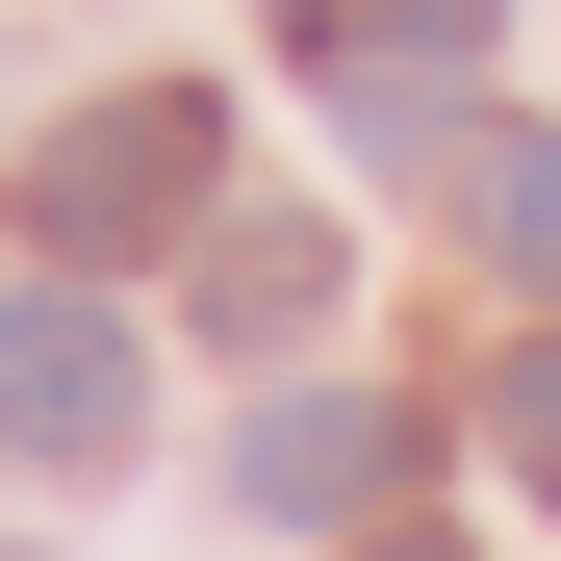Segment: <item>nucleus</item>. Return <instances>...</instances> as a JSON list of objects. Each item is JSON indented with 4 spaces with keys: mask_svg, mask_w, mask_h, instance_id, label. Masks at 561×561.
<instances>
[{
    "mask_svg": "<svg viewBox=\"0 0 561 561\" xmlns=\"http://www.w3.org/2000/svg\"><path fill=\"white\" fill-rule=\"evenodd\" d=\"M128 409H153L128 307H103V280H26V307H0V434H26V459H128Z\"/></svg>",
    "mask_w": 561,
    "mask_h": 561,
    "instance_id": "obj_2",
    "label": "nucleus"
},
{
    "mask_svg": "<svg viewBox=\"0 0 561 561\" xmlns=\"http://www.w3.org/2000/svg\"><path fill=\"white\" fill-rule=\"evenodd\" d=\"M205 179H230V103H205V77H128V103H77V128L26 153V255L103 280V255H153V230H205Z\"/></svg>",
    "mask_w": 561,
    "mask_h": 561,
    "instance_id": "obj_1",
    "label": "nucleus"
},
{
    "mask_svg": "<svg viewBox=\"0 0 561 561\" xmlns=\"http://www.w3.org/2000/svg\"><path fill=\"white\" fill-rule=\"evenodd\" d=\"M230 485H255L280 536H383V511H409V409H357V383H280V409L230 434Z\"/></svg>",
    "mask_w": 561,
    "mask_h": 561,
    "instance_id": "obj_3",
    "label": "nucleus"
},
{
    "mask_svg": "<svg viewBox=\"0 0 561 561\" xmlns=\"http://www.w3.org/2000/svg\"><path fill=\"white\" fill-rule=\"evenodd\" d=\"M332 307V205L307 230H205V332H307Z\"/></svg>",
    "mask_w": 561,
    "mask_h": 561,
    "instance_id": "obj_4",
    "label": "nucleus"
},
{
    "mask_svg": "<svg viewBox=\"0 0 561 561\" xmlns=\"http://www.w3.org/2000/svg\"><path fill=\"white\" fill-rule=\"evenodd\" d=\"M485 459H511V485L561 511V332H511V383H485Z\"/></svg>",
    "mask_w": 561,
    "mask_h": 561,
    "instance_id": "obj_6",
    "label": "nucleus"
},
{
    "mask_svg": "<svg viewBox=\"0 0 561 561\" xmlns=\"http://www.w3.org/2000/svg\"><path fill=\"white\" fill-rule=\"evenodd\" d=\"M357 561H459V536H357Z\"/></svg>",
    "mask_w": 561,
    "mask_h": 561,
    "instance_id": "obj_8",
    "label": "nucleus"
},
{
    "mask_svg": "<svg viewBox=\"0 0 561 561\" xmlns=\"http://www.w3.org/2000/svg\"><path fill=\"white\" fill-rule=\"evenodd\" d=\"M280 26H307V51H383V0H280Z\"/></svg>",
    "mask_w": 561,
    "mask_h": 561,
    "instance_id": "obj_7",
    "label": "nucleus"
},
{
    "mask_svg": "<svg viewBox=\"0 0 561 561\" xmlns=\"http://www.w3.org/2000/svg\"><path fill=\"white\" fill-rule=\"evenodd\" d=\"M459 230H485L511 280H561V128H485V153H459Z\"/></svg>",
    "mask_w": 561,
    "mask_h": 561,
    "instance_id": "obj_5",
    "label": "nucleus"
}]
</instances>
